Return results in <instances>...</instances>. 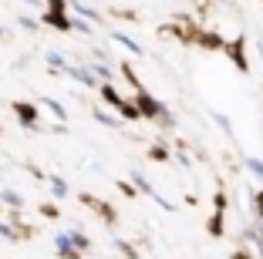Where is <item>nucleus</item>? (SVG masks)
I'll use <instances>...</instances> for the list:
<instances>
[{
  "instance_id": "20",
  "label": "nucleus",
  "mask_w": 263,
  "mask_h": 259,
  "mask_svg": "<svg viewBox=\"0 0 263 259\" xmlns=\"http://www.w3.org/2000/svg\"><path fill=\"white\" fill-rule=\"evenodd\" d=\"M0 37H4V27H0Z\"/></svg>"
},
{
  "instance_id": "17",
  "label": "nucleus",
  "mask_w": 263,
  "mask_h": 259,
  "mask_svg": "<svg viewBox=\"0 0 263 259\" xmlns=\"http://www.w3.org/2000/svg\"><path fill=\"white\" fill-rule=\"evenodd\" d=\"M0 236H7V239H17V232H10V226H4V222H0Z\"/></svg>"
},
{
  "instance_id": "8",
  "label": "nucleus",
  "mask_w": 263,
  "mask_h": 259,
  "mask_svg": "<svg viewBox=\"0 0 263 259\" xmlns=\"http://www.w3.org/2000/svg\"><path fill=\"white\" fill-rule=\"evenodd\" d=\"M0 198H4V202H7L10 209H21V206H24V202H21V195H17L14 189H4V192H0Z\"/></svg>"
},
{
  "instance_id": "10",
  "label": "nucleus",
  "mask_w": 263,
  "mask_h": 259,
  "mask_svg": "<svg viewBox=\"0 0 263 259\" xmlns=\"http://www.w3.org/2000/svg\"><path fill=\"white\" fill-rule=\"evenodd\" d=\"M91 74L98 77V81H105V84L111 81V68H105V64H91Z\"/></svg>"
},
{
  "instance_id": "14",
  "label": "nucleus",
  "mask_w": 263,
  "mask_h": 259,
  "mask_svg": "<svg viewBox=\"0 0 263 259\" xmlns=\"http://www.w3.org/2000/svg\"><path fill=\"white\" fill-rule=\"evenodd\" d=\"M247 168H250V172H253V175L263 182V158H247Z\"/></svg>"
},
{
  "instance_id": "18",
  "label": "nucleus",
  "mask_w": 263,
  "mask_h": 259,
  "mask_svg": "<svg viewBox=\"0 0 263 259\" xmlns=\"http://www.w3.org/2000/svg\"><path fill=\"white\" fill-rule=\"evenodd\" d=\"M256 212L263 215V192H260V195H256Z\"/></svg>"
},
{
  "instance_id": "2",
  "label": "nucleus",
  "mask_w": 263,
  "mask_h": 259,
  "mask_svg": "<svg viewBox=\"0 0 263 259\" xmlns=\"http://www.w3.org/2000/svg\"><path fill=\"white\" fill-rule=\"evenodd\" d=\"M17 118H21V125H27V128H37V111H34L31 105H24V101H17L14 105Z\"/></svg>"
},
{
  "instance_id": "6",
  "label": "nucleus",
  "mask_w": 263,
  "mask_h": 259,
  "mask_svg": "<svg viewBox=\"0 0 263 259\" xmlns=\"http://www.w3.org/2000/svg\"><path fill=\"white\" fill-rule=\"evenodd\" d=\"M132 182H135V189H142L145 195H155V189H152V182H148L142 172H132Z\"/></svg>"
},
{
  "instance_id": "7",
  "label": "nucleus",
  "mask_w": 263,
  "mask_h": 259,
  "mask_svg": "<svg viewBox=\"0 0 263 259\" xmlns=\"http://www.w3.org/2000/svg\"><path fill=\"white\" fill-rule=\"evenodd\" d=\"M47 182H51V192H54L58 198H64V195H68V182H64L61 175H51Z\"/></svg>"
},
{
  "instance_id": "4",
  "label": "nucleus",
  "mask_w": 263,
  "mask_h": 259,
  "mask_svg": "<svg viewBox=\"0 0 263 259\" xmlns=\"http://www.w3.org/2000/svg\"><path fill=\"white\" fill-rule=\"evenodd\" d=\"M71 14H74V17H81V21H88V24H98V21H101V14H98V10L85 7V4H71Z\"/></svg>"
},
{
  "instance_id": "11",
  "label": "nucleus",
  "mask_w": 263,
  "mask_h": 259,
  "mask_svg": "<svg viewBox=\"0 0 263 259\" xmlns=\"http://www.w3.org/2000/svg\"><path fill=\"white\" fill-rule=\"evenodd\" d=\"M115 41H118V44H122V47H128V51H132V54H142V47H139V44H135V41H132V37H128V34H115Z\"/></svg>"
},
{
  "instance_id": "1",
  "label": "nucleus",
  "mask_w": 263,
  "mask_h": 259,
  "mask_svg": "<svg viewBox=\"0 0 263 259\" xmlns=\"http://www.w3.org/2000/svg\"><path fill=\"white\" fill-rule=\"evenodd\" d=\"M51 243H54V249L61 252V259H81V256H78V249H74V243H71V236H68V232H54V239H51Z\"/></svg>"
},
{
  "instance_id": "9",
  "label": "nucleus",
  "mask_w": 263,
  "mask_h": 259,
  "mask_svg": "<svg viewBox=\"0 0 263 259\" xmlns=\"http://www.w3.org/2000/svg\"><path fill=\"white\" fill-rule=\"evenodd\" d=\"M47 64H51L54 71H68V61H64V57H61L58 51H51V54H47Z\"/></svg>"
},
{
  "instance_id": "12",
  "label": "nucleus",
  "mask_w": 263,
  "mask_h": 259,
  "mask_svg": "<svg viewBox=\"0 0 263 259\" xmlns=\"http://www.w3.org/2000/svg\"><path fill=\"white\" fill-rule=\"evenodd\" d=\"M68 236H71V243H74V249H88V246H91V243H88V236H81L78 229H71Z\"/></svg>"
},
{
  "instance_id": "3",
  "label": "nucleus",
  "mask_w": 263,
  "mask_h": 259,
  "mask_svg": "<svg viewBox=\"0 0 263 259\" xmlns=\"http://www.w3.org/2000/svg\"><path fill=\"white\" fill-rule=\"evenodd\" d=\"M68 74L74 77L78 84H85V88H95V84H98V77L91 74V68H71V64H68Z\"/></svg>"
},
{
  "instance_id": "16",
  "label": "nucleus",
  "mask_w": 263,
  "mask_h": 259,
  "mask_svg": "<svg viewBox=\"0 0 263 259\" xmlns=\"http://www.w3.org/2000/svg\"><path fill=\"white\" fill-rule=\"evenodd\" d=\"M216 122H219V128H223L226 135H233V128H230V118H226V114H216Z\"/></svg>"
},
{
  "instance_id": "5",
  "label": "nucleus",
  "mask_w": 263,
  "mask_h": 259,
  "mask_svg": "<svg viewBox=\"0 0 263 259\" xmlns=\"http://www.w3.org/2000/svg\"><path fill=\"white\" fill-rule=\"evenodd\" d=\"M95 118H98L101 125H108V128H122V118L111 114V111H95Z\"/></svg>"
},
{
  "instance_id": "13",
  "label": "nucleus",
  "mask_w": 263,
  "mask_h": 259,
  "mask_svg": "<svg viewBox=\"0 0 263 259\" xmlns=\"http://www.w3.org/2000/svg\"><path fill=\"white\" fill-rule=\"evenodd\" d=\"M101 94H105V98H108V101H111V105H115V108H122V105H125V101L118 98V91H115V88H111V84H105V88H101Z\"/></svg>"
},
{
  "instance_id": "19",
  "label": "nucleus",
  "mask_w": 263,
  "mask_h": 259,
  "mask_svg": "<svg viewBox=\"0 0 263 259\" xmlns=\"http://www.w3.org/2000/svg\"><path fill=\"white\" fill-rule=\"evenodd\" d=\"M256 54H260V61H263V41H256Z\"/></svg>"
},
{
  "instance_id": "15",
  "label": "nucleus",
  "mask_w": 263,
  "mask_h": 259,
  "mask_svg": "<svg viewBox=\"0 0 263 259\" xmlns=\"http://www.w3.org/2000/svg\"><path fill=\"white\" fill-rule=\"evenodd\" d=\"M47 108H51V111H54L58 118H61V122H64V118H68V111H64V108L58 105V101H47Z\"/></svg>"
}]
</instances>
